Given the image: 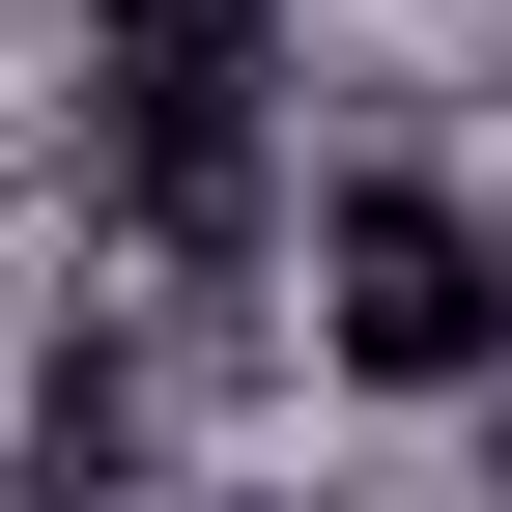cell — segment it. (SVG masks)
Segmentation results:
<instances>
[{"instance_id": "cell-1", "label": "cell", "mask_w": 512, "mask_h": 512, "mask_svg": "<svg viewBox=\"0 0 512 512\" xmlns=\"http://www.w3.org/2000/svg\"><path fill=\"white\" fill-rule=\"evenodd\" d=\"M285 342L342 370V399H399V427H456L512 399V200L484 171H427V143H342V171H285Z\"/></svg>"}, {"instance_id": "cell-2", "label": "cell", "mask_w": 512, "mask_h": 512, "mask_svg": "<svg viewBox=\"0 0 512 512\" xmlns=\"http://www.w3.org/2000/svg\"><path fill=\"white\" fill-rule=\"evenodd\" d=\"M86 114H114V200L171 256L285 228V0H86Z\"/></svg>"}, {"instance_id": "cell-3", "label": "cell", "mask_w": 512, "mask_h": 512, "mask_svg": "<svg viewBox=\"0 0 512 512\" xmlns=\"http://www.w3.org/2000/svg\"><path fill=\"white\" fill-rule=\"evenodd\" d=\"M228 512H313V484H228Z\"/></svg>"}]
</instances>
